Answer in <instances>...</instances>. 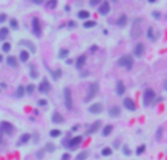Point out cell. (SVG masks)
I'll return each instance as SVG.
<instances>
[{"label":"cell","mask_w":167,"mask_h":160,"mask_svg":"<svg viewBox=\"0 0 167 160\" xmlns=\"http://www.w3.org/2000/svg\"><path fill=\"white\" fill-rule=\"evenodd\" d=\"M6 19H7V16H6L5 13H2V15H0V22H2V24H3Z\"/></svg>","instance_id":"obj_45"},{"label":"cell","mask_w":167,"mask_h":160,"mask_svg":"<svg viewBox=\"0 0 167 160\" xmlns=\"http://www.w3.org/2000/svg\"><path fill=\"white\" fill-rule=\"evenodd\" d=\"M29 69H31V78H38V73H37V69H35V65H29Z\"/></svg>","instance_id":"obj_29"},{"label":"cell","mask_w":167,"mask_h":160,"mask_svg":"<svg viewBox=\"0 0 167 160\" xmlns=\"http://www.w3.org/2000/svg\"><path fill=\"white\" fill-rule=\"evenodd\" d=\"M95 50H97V46H92V47L90 49V52H91V53H95Z\"/></svg>","instance_id":"obj_51"},{"label":"cell","mask_w":167,"mask_h":160,"mask_svg":"<svg viewBox=\"0 0 167 160\" xmlns=\"http://www.w3.org/2000/svg\"><path fill=\"white\" fill-rule=\"evenodd\" d=\"M161 135H163V128H158V131H157V140H161Z\"/></svg>","instance_id":"obj_42"},{"label":"cell","mask_w":167,"mask_h":160,"mask_svg":"<svg viewBox=\"0 0 167 160\" xmlns=\"http://www.w3.org/2000/svg\"><path fill=\"white\" fill-rule=\"evenodd\" d=\"M111 131H113V126H111V125H105L104 128H103V135L107 137L109 134H111Z\"/></svg>","instance_id":"obj_26"},{"label":"cell","mask_w":167,"mask_h":160,"mask_svg":"<svg viewBox=\"0 0 167 160\" xmlns=\"http://www.w3.org/2000/svg\"><path fill=\"white\" fill-rule=\"evenodd\" d=\"M34 3H37V5H41V3H44V0H32Z\"/></svg>","instance_id":"obj_50"},{"label":"cell","mask_w":167,"mask_h":160,"mask_svg":"<svg viewBox=\"0 0 167 160\" xmlns=\"http://www.w3.org/2000/svg\"><path fill=\"white\" fill-rule=\"evenodd\" d=\"M7 34H9V30L7 28H0V41H3L6 37H7Z\"/></svg>","instance_id":"obj_25"},{"label":"cell","mask_w":167,"mask_h":160,"mask_svg":"<svg viewBox=\"0 0 167 160\" xmlns=\"http://www.w3.org/2000/svg\"><path fill=\"white\" fill-rule=\"evenodd\" d=\"M25 96V87L24 85H19L16 88V94H15V97L16 98H21V97H24Z\"/></svg>","instance_id":"obj_21"},{"label":"cell","mask_w":167,"mask_h":160,"mask_svg":"<svg viewBox=\"0 0 167 160\" xmlns=\"http://www.w3.org/2000/svg\"><path fill=\"white\" fill-rule=\"evenodd\" d=\"M63 94H65V104H66V109H67V110H72V109H73L72 92H70L69 88H65V90H63Z\"/></svg>","instance_id":"obj_3"},{"label":"cell","mask_w":167,"mask_h":160,"mask_svg":"<svg viewBox=\"0 0 167 160\" xmlns=\"http://www.w3.org/2000/svg\"><path fill=\"white\" fill-rule=\"evenodd\" d=\"M109 115L113 116V117L119 116V115H120V107H119V106H113V107L110 109V110H109Z\"/></svg>","instance_id":"obj_20"},{"label":"cell","mask_w":167,"mask_h":160,"mask_svg":"<svg viewBox=\"0 0 167 160\" xmlns=\"http://www.w3.org/2000/svg\"><path fill=\"white\" fill-rule=\"evenodd\" d=\"M154 98H155V92H154V90L147 88L145 92H144V104H145V106L151 104V102H153Z\"/></svg>","instance_id":"obj_5"},{"label":"cell","mask_w":167,"mask_h":160,"mask_svg":"<svg viewBox=\"0 0 167 160\" xmlns=\"http://www.w3.org/2000/svg\"><path fill=\"white\" fill-rule=\"evenodd\" d=\"M145 148H147L145 146H139V147L136 148V154H138V156H141V154H142L144 151H145Z\"/></svg>","instance_id":"obj_40"},{"label":"cell","mask_w":167,"mask_h":160,"mask_svg":"<svg viewBox=\"0 0 167 160\" xmlns=\"http://www.w3.org/2000/svg\"><path fill=\"white\" fill-rule=\"evenodd\" d=\"M110 12V3L109 2H101L98 6V13L100 15H109Z\"/></svg>","instance_id":"obj_8"},{"label":"cell","mask_w":167,"mask_h":160,"mask_svg":"<svg viewBox=\"0 0 167 160\" xmlns=\"http://www.w3.org/2000/svg\"><path fill=\"white\" fill-rule=\"evenodd\" d=\"M13 132V125L9 123V122H0V134H7V135H10Z\"/></svg>","instance_id":"obj_6"},{"label":"cell","mask_w":167,"mask_h":160,"mask_svg":"<svg viewBox=\"0 0 167 160\" xmlns=\"http://www.w3.org/2000/svg\"><path fill=\"white\" fill-rule=\"evenodd\" d=\"M88 157V151L86 150H84V151H81V153H79L78 156H76V159L75 160H85Z\"/></svg>","instance_id":"obj_30"},{"label":"cell","mask_w":167,"mask_h":160,"mask_svg":"<svg viewBox=\"0 0 167 160\" xmlns=\"http://www.w3.org/2000/svg\"><path fill=\"white\" fill-rule=\"evenodd\" d=\"M34 90H35L34 84H29V85H26V88H25V92H26V94H32V92H34Z\"/></svg>","instance_id":"obj_33"},{"label":"cell","mask_w":167,"mask_h":160,"mask_svg":"<svg viewBox=\"0 0 167 160\" xmlns=\"http://www.w3.org/2000/svg\"><path fill=\"white\" fill-rule=\"evenodd\" d=\"M67 25H69V28H75V27H76V22H73V21H70V22H69Z\"/></svg>","instance_id":"obj_47"},{"label":"cell","mask_w":167,"mask_h":160,"mask_svg":"<svg viewBox=\"0 0 167 160\" xmlns=\"http://www.w3.org/2000/svg\"><path fill=\"white\" fill-rule=\"evenodd\" d=\"M56 6H57V0H48V3H47L48 9H54Z\"/></svg>","instance_id":"obj_35"},{"label":"cell","mask_w":167,"mask_h":160,"mask_svg":"<svg viewBox=\"0 0 167 160\" xmlns=\"http://www.w3.org/2000/svg\"><path fill=\"white\" fill-rule=\"evenodd\" d=\"M19 57H21V62H25V63H26V62L29 60V53L26 52V50H22V52H21V56H19Z\"/></svg>","instance_id":"obj_24"},{"label":"cell","mask_w":167,"mask_h":160,"mask_svg":"<svg viewBox=\"0 0 167 160\" xmlns=\"http://www.w3.org/2000/svg\"><path fill=\"white\" fill-rule=\"evenodd\" d=\"M148 2H149V3H154V2H155V0H148Z\"/></svg>","instance_id":"obj_55"},{"label":"cell","mask_w":167,"mask_h":160,"mask_svg":"<svg viewBox=\"0 0 167 160\" xmlns=\"http://www.w3.org/2000/svg\"><path fill=\"white\" fill-rule=\"evenodd\" d=\"M46 151H54V146H53V144H47L46 146Z\"/></svg>","instance_id":"obj_43"},{"label":"cell","mask_w":167,"mask_h":160,"mask_svg":"<svg viewBox=\"0 0 167 160\" xmlns=\"http://www.w3.org/2000/svg\"><path fill=\"white\" fill-rule=\"evenodd\" d=\"M46 104H47L46 100H38V106H46Z\"/></svg>","instance_id":"obj_48"},{"label":"cell","mask_w":167,"mask_h":160,"mask_svg":"<svg viewBox=\"0 0 167 160\" xmlns=\"http://www.w3.org/2000/svg\"><path fill=\"white\" fill-rule=\"evenodd\" d=\"M67 54H69V50L63 49V50H60V53H59V57H60V59H65V57H67Z\"/></svg>","instance_id":"obj_36"},{"label":"cell","mask_w":167,"mask_h":160,"mask_svg":"<svg viewBox=\"0 0 167 160\" xmlns=\"http://www.w3.org/2000/svg\"><path fill=\"white\" fill-rule=\"evenodd\" d=\"M110 2H113V3H116V2H117V0H110Z\"/></svg>","instance_id":"obj_56"},{"label":"cell","mask_w":167,"mask_h":160,"mask_svg":"<svg viewBox=\"0 0 167 160\" xmlns=\"http://www.w3.org/2000/svg\"><path fill=\"white\" fill-rule=\"evenodd\" d=\"M62 73H63V72H62V69H56V71H53V72H51L53 79H59V78L62 77Z\"/></svg>","instance_id":"obj_31"},{"label":"cell","mask_w":167,"mask_h":160,"mask_svg":"<svg viewBox=\"0 0 167 160\" xmlns=\"http://www.w3.org/2000/svg\"><path fill=\"white\" fill-rule=\"evenodd\" d=\"M100 3H101V0H91V2H90L91 6H97V5H100Z\"/></svg>","instance_id":"obj_44"},{"label":"cell","mask_w":167,"mask_h":160,"mask_svg":"<svg viewBox=\"0 0 167 160\" xmlns=\"http://www.w3.org/2000/svg\"><path fill=\"white\" fill-rule=\"evenodd\" d=\"M97 91H98V84H97V82H92V84H90V88H88L86 97H85V103L91 102V100H92V98L95 97Z\"/></svg>","instance_id":"obj_2"},{"label":"cell","mask_w":167,"mask_h":160,"mask_svg":"<svg viewBox=\"0 0 167 160\" xmlns=\"http://www.w3.org/2000/svg\"><path fill=\"white\" fill-rule=\"evenodd\" d=\"M95 22L94 21H85L84 22V28H92V27H95Z\"/></svg>","instance_id":"obj_32"},{"label":"cell","mask_w":167,"mask_h":160,"mask_svg":"<svg viewBox=\"0 0 167 160\" xmlns=\"http://www.w3.org/2000/svg\"><path fill=\"white\" fill-rule=\"evenodd\" d=\"M38 91L44 92V94H47V92L50 91V84H48L47 79H43V81H41V84L38 85Z\"/></svg>","instance_id":"obj_11"},{"label":"cell","mask_w":167,"mask_h":160,"mask_svg":"<svg viewBox=\"0 0 167 160\" xmlns=\"http://www.w3.org/2000/svg\"><path fill=\"white\" fill-rule=\"evenodd\" d=\"M160 15H161L160 12H153V16H154L155 19H160Z\"/></svg>","instance_id":"obj_46"},{"label":"cell","mask_w":167,"mask_h":160,"mask_svg":"<svg viewBox=\"0 0 167 160\" xmlns=\"http://www.w3.org/2000/svg\"><path fill=\"white\" fill-rule=\"evenodd\" d=\"M2 50H3L5 53L10 52V44H9V43H3V46H2Z\"/></svg>","instance_id":"obj_37"},{"label":"cell","mask_w":167,"mask_h":160,"mask_svg":"<svg viewBox=\"0 0 167 160\" xmlns=\"http://www.w3.org/2000/svg\"><path fill=\"white\" fill-rule=\"evenodd\" d=\"M9 24H10V28H13V30H16V28H18V25H19L16 19H10V21H9Z\"/></svg>","instance_id":"obj_39"},{"label":"cell","mask_w":167,"mask_h":160,"mask_svg":"<svg viewBox=\"0 0 167 160\" xmlns=\"http://www.w3.org/2000/svg\"><path fill=\"white\" fill-rule=\"evenodd\" d=\"M78 128H79V126H78V125H75V126H72V132H73V131H76Z\"/></svg>","instance_id":"obj_53"},{"label":"cell","mask_w":167,"mask_h":160,"mask_svg":"<svg viewBox=\"0 0 167 160\" xmlns=\"http://www.w3.org/2000/svg\"><path fill=\"white\" fill-rule=\"evenodd\" d=\"M31 140V135L29 134H24V135L21 137L19 140V146H24V144H28V141Z\"/></svg>","instance_id":"obj_23"},{"label":"cell","mask_w":167,"mask_h":160,"mask_svg":"<svg viewBox=\"0 0 167 160\" xmlns=\"http://www.w3.org/2000/svg\"><path fill=\"white\" fill-rule=\"evenodd\" d=\"M82 142V137H73V138H70L69 141H66V147L69 148V150H75V148H78L79 147V144Z\"/></svg>","instance_id":"obj_4"},{"label":"cell","mask_w":167,"mask_h":160,"mask_svg":"<svg viewBox=\"0 0 167 160\" xmlns=\"http://www.w3.org/2000/svg\"><path fill=\"white\" fill-rule=\"evenodd\" d=\"M78 18H81V19H88L90 18V12L88 10H81L78 13Z\"/></svg>","instance_id":"obj_28"},{"label":"cell","mask_w":167,"mask_h":160,"mask_svg":"<svg viewBox=\"0 0 167 160\" xmlns=\"http://www.w3.org/2000/svg\"><path fill=\"white\" fill-rule=\"evenodd\" d=\"M69 159H70V154H69V153H65V154H63V159H62V160H69Z\"/></svg>","instance_id":"obj_49"},{"label":"cell","mask_w":167,"mask_h":160,"mask_svg":"<svg viewBox=\"0 0 167 160\" xmlns=\"http://www.w3.org/2000/svg\"><path fill=\"white\" fill-rule=\"evenodd\" d=\"M101 128V121H95L91 126H90V129L86 131V135H91V134H94V132H97Z\"/></svg>","instance_id":"obj_9"},{"label":"cell","mask_w":167,"mask_h":160,"mask_svg":"<svg viewBox=\"0 0 167 160\" xmlns=\"http://www.w3.org/2000/svg\"><path fill=\"white\" fill-rule=\"evenodd\" d=\"M51 121L54 122V123H63L65 119H63V116H62L59 112H54L53 113V117H51Z\"/></svg>","instance_id":"obj_16"},{"label":"cell","mask_w":167,"mask_h":160,"mask_svg":"<svg viewBox=\"0 0 167 160\" xmlns=\"http://www.w3.org/2000/svg\"><path fill=\"white\" fill-rule=\"evenodd\" d=\"M5 142H3V138H2V134H0V146H3Z\"/></svg>","instance_id":"obj_52"},{"label":"cell","mask_w":167,"mask_h":160,"mask_svg":"<svg viewBox=\"0 0 167 160\" xmlns=\"http://www.w3.org/2000/svg\"><path fill=\"white\" fill-rule=\"evenodd\" d=\"M60 134H62V131H59V129H51L50 131V137L56 138V137H60Z\"/></svg>","instance_id":"obj_34"},{"label":"cell","mask_w":167,"mask_h":160,"mask_svg":"<svg viewBox=\"0 0 167 160\" xmlns=\"http://www.w3.org/2000/svg\"><path fill=\"white\" fill-rule=\"evenodd\" d=\"M85 62H86V56H85V54H81V56L76 59V68H78V69H82L84 65H85Z\"/></svg>","instance_id":"obj_15"},{"label":"cell","mask_w":167,"mask_h":160,"mask_svg":"<svg viewBox=\"0 0 167 160\" xmlns=\"http://www.w3.org/2000/svg\"><path fill=\"white\" fill-rule=\"evenodd\" d=\"M117 63H119V66H125L128 71H130L132 66H134V59H132L130 54H125V56H122V57L119 59Z\"/></svg>","instance_id":"obj_1"},{"label":"cell","mask_w":167,"mask_h":160,"mask_svg":"<svg viewBox=\"0 0 167 160\" xmlns=\"http://www.w3.org/2000/svg\"><path fill=\"white\" fill-rule=\"evenodd\" d=\"M111 153H113V150H111L110 147H104V148H103V151H101V156H104V157H109V156H111Z\"/></svg>","instance_id":"obj_27"},{"label":"cell","mask_w":167,"mask_h":160,"mask_svg":"<svg viewBox=\"0 0 167 160\" xmlns=\"http://www.w3.org/2000/svg\"><path fill=\"white\" fill-rule=\"evenodd\" d=\"M90 112H91V113H101V112H103V104H101V103L92 104V106L90 107Z\"/></svg>","instance_id":"obj_17"},{"label":"cell","mask_w":167,"mask_h":160,"mask_svg":"<svg viewBox=\"0 0 167 160\" xmlns=\"http://www.w3.org/2000/svg\"><path fill=\"white\" fill-rule=\"evenodd\" d=\"M19 44H21V46H24V47H28L31 53H35V52H37V49H35V46L31 43V41H28V40H22Z\"/></svg>","instance_id":"obj_13"},{"label":"cell","mask_w":167,"mask_h":160,"mask_svg":"<svg viewBox=\"0 0 167 160\" xmlns=\"http://www.w3.org/2000/svg\"><path fill=\"white\" fill-rule=\"evenodd\" d=\"M141 34H142V30H141V27H138V25H135V27H132V31H130V35H132V38H138Z\"/></svg>","instance_id":"obj_14"},{"label":"cell","mask_w":167,"mask_h":160,"mask_svg":"<svg viewBox=\"0 0 167 160\" xmlns=\"http://www.w3.org/2000/svg\"><path fill=\"white\" fill-rule=\"evenodd\" d=\"M126 24H128V16H126V15H122L120 18L117 19V25L122 28V27H125Z\"/></svg>","instance_id":"obj_22"},{"label":"cell","mask_w":167,"mask_h":160,"mask_svg":"<svg viewBox=\"0 0 167 160\" xmlns=\"http://www.w3.org/2000/svg\"><path fill=\"white\" fill-rule=\"evenodd\" d=\"M147 35H148V38H151V40H155V38H154V31H153V27H149V28H148V32H147Z\"/></svg>","instance_id":"obj_38"},{"label":"cell","mask_w":167,"mask_h":160,"mask_svg":"<svg viewBox=\"0 0 167 160\" xmlns=\"http://www.w3.org/2000/svg\"><path fill=\"white\" fill-rule=\"evenodd\" d=\"M123 153H125L126 156H130V150H129V147L125 144V146H123Z\"/></svg>","instance_id":"obj_41"},{"label":"cell","mask_w":167,"mask_h":160,"mask_svg":"<svg viewBox=\"0 0 167 160\" xmlns=\"http://www.w3.org/2000/svg\"><path fill=\"white\" fill-rule=\"evenodd\" d=\"M116 92H117V96H123V94H125V85H123L122 81H119L116 84Z\"/></svg>","instance_id":"obj_18"},{"label":"cell","mask_w":167,"mask_h":160,"mask_svg":"<svg viewBox=\"0 0 167 160\" xmlns=\"http://www.w3.org/2000/svg\"><path fill=\"white\" fill-rule=\"evenodd\" d=\"M123 106H125V107L128 109V110H132V112H134L135 109H136V106H135V102H134L132 98H129V97L123 100Z\"/></svg>","instance_id":"obj_10"},{"label":"cell","mask_w":167,"mask_h":160,"mask_svg":"<svg viewBox=\"0 0 167 160\" xmlns=\"http://www.w3.org/2000/svg\"><path fill=\"white\" fill-rule=\"evenodd\" d=\"M32 31L37 37H41V22L38 18H32Z\"/></svg>","instance_id":"obj_7"},{"label":"cell","mask_w":167,"mask_h":160,"mask_svg":"<svg viewBox=\"0 0 167 160\" xmlns=\"http://www.w3.org/2000/svg\"><path fill=\"white\" fill-rule=\"evenodd\" d=\"M6 62H7L9 66H12V68H16V66H18V60H16V57H15V56H7Z\"/></svg>","instance_id":"obj_19"},{"label":"cell","mask_w":167,"mask_h":160,"mask_svg":"<svg viewBox=\"0 0 167 160\" xmlns=\"http://www.w3.org/2000/svg\"><path fill=\"white\" fill-rule=\"evenodd\" d=\"M144 50H145L144 44H142V43H138V44L135 46V52H134V54H135L136 57H141V56L144 54Z\"/></svg>","instance_id":"obj_12"},{"label":"cell","mask_w":167,"mask_h":160,"mask_svg":"<svg viewBox=\"0 0 167 160\" xmlns=\"http://www.w3.org/2000/svg\"><path fill=\"white\" fill-rule=\"evenodd\" d=\"M0 62H3V56L2 54H0Z\"/></svg>","instance_id":"obj_54"}]
</instances>
